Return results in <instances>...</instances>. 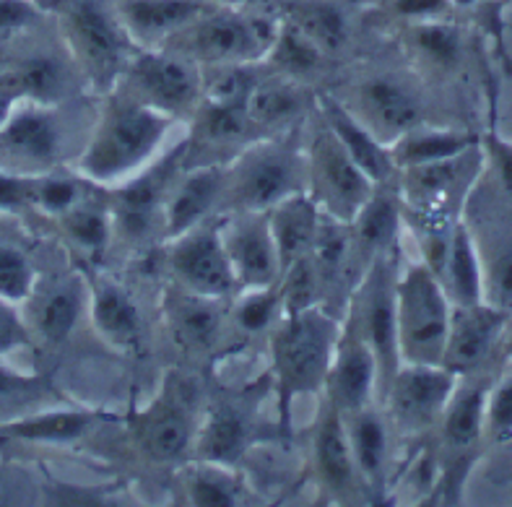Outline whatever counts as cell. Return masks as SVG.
<instances>
[{"instance_id": "cell-3", "label": "cell", "mask_w": 512, "mask_h": 507, "mask_svg": "<svg viewBox=\"0 0 512 507\" xmlns=\"http://www.w3.org/2000/svg\"><path fill=\"white\" fill-rule=\"evenodd\" d=\"M310 188L307 151L281 138L255 141L227 164L224 203L229 211H268Z\"/></svg>"}, {"instance_id": "cell-13", "label": "cell", "mask_w": 512, "mask_h": 507, "mask_svg": "<svg viewBox=\"0 0 512 507\" xmlns=\"http://www.w3.org/2000/svg\"><path fill=\"white\" fill-rule=\"evenodd\" d=\"M354 102L344 104L364 128L388 149L411 130L422 128V102L406 84L393 76H370L351 89Z\"/></svg>"}, {"instance_id": "cell-6", "label": "cell", "mask_w": 512, "mask_h": 507, "mask_svg": "<svg viewBox=\"0 0 512 507\" xmlns=\"http://www.w3.org/2000/svg\"><path fill=\"white\" fill-rule=\"evenodd\" d=\"M396 279L398 266L388 253L362 273V279L351 289V315L346 328L367 341L377 359L380 393L385 396L390 380L401 367L398 349V315H396Z\"/></svg>"}, {"instance_id": "cell-27", "label": "cell", "mask_w": 512, "mask_h": 507, "mask_svg": "<svg viewBox=\"0 0 512 507\" xmlns=\"http://www.w3.org/2000/svg\"><path fill=\"white\" fill-rule=\"evenodd\" d=\"M445 292L450 294L453 305H476L484 302V271L476 255L474 237L466 224H458L448 240V250L442 255L440 266L435 268Z\"/></svg>"}, {"instance_id": "cell-54", "label": "cell", "mask_w": 512, "mask_h": 507, "mask_svg": "<svg viewBox=\"0 0 512 507\" xmlns=\"http://www.w3.org/2000/svg\"><path fill=\"white\" fill-rule=\"evenodd\" d=\"M8 120V110H6V104L0 102V128H3V123Z\"/></svg>"}, {"instance_id": "cell-5", "label": "cell", "mask_w": 512, "mask_h": 507, "mask_svg": "<svg viewBox=\"0 0 512 507\" xmlns=\"http://www.w3.org/2000/svg\"><path fill=\"white\" fill-rule=\"evenodd\" d=\"M276 37L268 21L245 16L240 8H208L201 19L185 26L167 42V50H175L198 65H240L253 63L260 55H268Z\"/></svg>"}, {"instance_id": "cell-55", "label": "cell", "mask_w": 512, "mask_h": 507, "mask_svg": "<svg viewBox=\"0 0 512 507\" xmlns=\"http://www.w3.org/2000/svg\"><path fill=\"white\" fill-rule=\"evenodd\" d=\"M450 3H455V6H474L476 0H450Z\"/></svg>"}, {"instance_id": "cell-14", "label": "cell", "mask_w": 512, "mask_h": 507, "mask_svg": "<svg viewBox=\"0 0 512 507\" xmlns=\"http://www.w3.org/2000/svg\"><path fill=\"white\" fill-rule=\"evenodd\" d=\"M221 242L240 292L263 289L281 279V260L266 211H229L221 216Z\"/></svg>"}, {"instance_id": "cell-51", "label": "cell", "mask_w": 512, "mask_h": 507, "mask_svg": "<svg viewBox=\"0 0 512 507\" xmlns=\"http://www.w3.org/2000/svg\"><path fill=\"white\" fill-rule=\"evenodd\" d=\"M19 341H24L21 325L16 323V318H13L6 307L0 305V351H6L8 346L19 344Z\"/></svg>"}, {"instance_id": "cell-28", "label": "cell", "mask_w": 512, "mask_h": 507, "mask_svg": "<svg viewBox=\"0 0 512 507\" xmlns=\"http://www.w3.org/2000/svg\"><path fill=\"white\" fill-rule=\"evenodd\" d=\"M60 128L50 112L24 110L6 120L0 133V146L8 154L19 156L24 162L50 164L60 154Z\"/></svg>"}, {"instance_id": "cell-34", "label": "cell", "mask_w": 512, "mask_h": 507, "mask_svg": "<svg viewBox=\"0 0 512 507\" xmlns=\"http://www.w3.org/2000/svg\"><path fill=\"white\" fill-rule=\"evenodd\" d=\"M487 388L471 385L468 390L453 393L448 409L442 414V437L450 448H468L479 440L487 422Z\"/></svg>"}, {"instance_id": "cell-10", "label": "cell", "mask_w": 512, "mask_h": 507, "mask_svg": "<svg viewBox=\"0 0 512 507\" xmlns=\"http://www.w3.org/2000/svg\"><path fill=\"white\" fill-rule=\"evenodd\" d=\"M125 76L138 99L172 117L195 112L203 99L201 65L175 50H141L128 60Z\"/></svg>"}, {"instance_id": "cell-17", "label": "cell", "mask_w": 512, "mask_h": 507, "mask_svg": "<svg viewBox=\"0 0 512 507\" xmlns=\"http://www.w3.org/2000/svg\"><path fill=\"white\" fill-rule=\"evenodd\" d=\"M224 188H227V164L206 162L195 169L182 167L164 203V240H172L195 224L211 219L219 203H224Z\"/></svg>"}, {"instance_id": "cell-46", "label": "cell", "mask_w": 512, "mask_h": 507, "mask_svg": "<svg viewBox=\"0 0 512 507\" xmlns=\"http://www.w3.org/2000/svg\"><path fill=\"white\" fill-rule=\"evenodd\" d=\"M487 424L497 435L512 432V380H505L487 401Z\"/></svg>"}, {"instance_id": "cell-40", "label": "cell", "mask_w": 512, "mask_h": 507, "mask_svg": "<svg viewBox=\"0 0 512 507\" xmlns=\"http://www.w3.org/2000/svg\"><path fill=\"white\" fill-rule=\"evenodd\" d=\"M63 227L65 232H68V237L91 255L104 253V250L110 247L112 234H115V229H112L110 206L99 208L89 206V203L84 201L76 203L71 211H65Z\"/></svg>"}, {"instance_id": "cell-24", "label": "cell", "mask_w": 512, "mask_h": 507, "mask_svg": "<svg viewBox=\"0 0 512 507\" xmlns=\"http://www.w3.org/2000/svg\"><path fill=\"white\" fill-rule=\"evenodd\" d=\"M89 302L91 320L107 344L115 349H138L143 336L141 310L123 286L112 279L97 281L89 294Z\"/></svg>"}, {"instance_id": "cell-9", "label": "cell", "mask_w": 512, "mask_h": 507, "mask_svg": "<svg viewBox=\"0 0 512 507\" xmlns=\"http://www.w3.org/2000/svg\"><path fill=\"white\" fill-rule=\"evenodd\" d=\"M164 263L175 286L203 297L227 299L240 292L229 255L221 242V219L201 221L188 232L164 240Z\"/></svg>"}, {"instance_id": "cell-53", "label": "cell", "mask_w": 512, "mask_h": 507, "mask_svg": "<svg viewBox=\"0 0 512 507\" xmlns=\"http://www.w3.org/2000/svg\"><path fill=\"white\" fill-rule=\"evenodd\" d=\"M208 3H216V6H224V8H245L255 0H208Z\"/></svg>"}, {"instance_id": "cell-47", "label": "cell", "mask_w": 512, "mask_h": 507, "mask_svg": "<svg viewBox=\"0 0 512 507\" xmlns=\"http://www.w3.org/2000/svg\"><path fill=\"white\" fill-rule=\"evenodd\" d=\"M37 19L34 0H0V34H11L24 29Z\"/></svg>"}, {"instance_id": "cell-50", "label": "cell", "mask_w": 512, "mask_h": 507, "mask_svg": "<svg viewBox=\"0 0 512 507\" xmlns=\"http://www.w3.org/2000/svg\"><path fill=\"white\" fill-rule=\"evenodd\" d=\"M37 390H42L39 380H29V377H19L0 370V401L11 396H32Z\"/></svg>"}, {"instance_id": "cell-30", "label": "cell", "mask_w": 512, "mask_h": 507, "mask_svg": "<svg viewBox=\"0 0 512 507\" xmlns=\"http://www.w3.org/2000/svg\"><path fill=\"white\" fill-rule=\"evenodd\" d=\"M305 110V91L292 81L255 84L247 97V117L255 130L281 128L294 123Z\"/></svg>"}, {"instance_id": "cell-56", "label": "cell", "mask_w": 512, "mask_h": 507, "mask_svg": "<svg viewBox=\"0 0 512 507\" xmlns=\"http://www.w3.org/2000/svg\"><path fill=\"white\" fill-rule=\"evenodd\" d=\"M507 354L512 357V336H510V341H507Z\"/></svg>"}, {"instance_id": "cell-11", "label": "cell", "mask_w": 512, "mask_h": 507, "mask_svg": "<svg viewBox=\"0 0 512 507\" xmlns=\"http://www.w3.org/2000/svg\"><path fill=\"white\" fill-rule=\"evenodd\" d=\"M65 26L73 50L86 65L89 76L102 81V86H112V81L133 58L130 55L133 42L117 19V13L107 11L99 0H73L65 11Z\"/></svg>"}, {"instance_id": "cell-15", "label": "cell", "mask_w": 512, "mask_h": 507, "mask_svg": "<svg viewBox=\"0 0 512 507\" xmlns=\"http://www.w3.org/2000/svg\"><path fill=\"white\" fill-rule=\"evenodd\" d=\"M323 390L325 398L341 411V416L367 409L380 393L375 354H372L370 344L349 328H341Z\"/></svg>"}, {"instance_id": "cell-23", "label": "cell", "mask_w": 512, "mask_h": 507, "mask_svg": "<svg viewBox=\"0 0 512 507\" xmlns=\"http://www.w3.org/2000/svg\"><path fill=\"white\" fill-rule=\"evenodd\" d=\"M266 214L268 224H271L273 242H276V250H279L281 273H284V268H289L294 260L312 250L323 211H320L318 201L310 195V190H305V193H294L279 201L273 208H268Z\"/></svg>"}, {"instance_id": "cell-20", "label": "cell", "mask_w": 512, "mask_h": 507, "mask_svg": "<svg viewBox=\"0 0 512 507\" xmlns=\"http://www.w3.org/2000/svg\"><path fill=\"white\" fill-rule=\"evenodd\" d=\"M312 463L318 479L338 497H349L362 487L344 416L328 398L323 401V416L312 435Z\"/></svg>"}, {"instance_id": "cell-49", "label": "cell", "mask_w": 512, "mask_h": 507, "mask_svg": "<svg viewBox=\"0 0 512 507\" xmlns=\"http://www.w3.org/2000/svg\"><path fill=\"white\" fill-rule=\"evenodd\" d=\"M450 8V0H393V11L403 19H437Z\"/></svg>"}, {"instance_id": "cell-25", "label": "cell", "mask_w": 512, "mask_h": 507, "mask_svg": "<svg viewBox=\"0 0 512 507\" xmlns=\"http://www.w3.org/2000/svg\"><path fill=\"white\" fill-rule=\"evenodd\" d=\"M323 120L331 125V130L338 136V141L344 143V149L349 151V156L359 167L370 175L372 182H390L396 175V162H393V154L385 143L377 141L370 130L359 123L357 117L346 110L344 104L333 97H325L323 102Z\"/></svg>"}, {"instance_id": "cell-21", "label": "cell", "mask_w": 512, "mask_h": 507, "mask_svg": "<svg viewBox=\"0 0 512 507\" xmlns=\"http://www.w3.org/2000/svg\"><path fill=\"white\" fill-rule=\"evenodd\" d=\"M505 323V310L494 305H453L450 315V331L442 364L453 372L474 370L481 359L492 349L494 338Z\"/></svg>"}, {"instance_id": "cell-52", "label": "cell", "mask_w": 512, "mask_h": 507, "mask_svg": "<svg viewBox=\"0 0 512 507\" xmlns=\"http://www.w3.org/2000/svg\"><path fill=\"white\" fill-rule=\"evenodd\" d=\"M492 151H494V159H497V172H500L502 188L512 195V146L494 141Z\"/></svg>"}, {"instance_id": "cell-26", "label": "cell", "mask_w": 512, "mask_h": 507, "mask_svg": "<svg viewBox=\"0 0 512 507\" xmlns=\"http://www.w3.org/2000/svg\"><path fill=\"white\" fill-rule=\"evenodd\" d=\"M344 422L362 487L372 494H380L388 471V422L375 406L344 416Z\"/></svg>"}, {"instance_id": "cell-29", "label": "cell", "mask_w": 512, "mask_h": 507, "mask_svg": "<svg viewBox=\"0 0 512 507\" xmlns=\"http://www.w3.org/2000/svg\"><path fill=\"white\" fill-rule=\"evenodd\" d=\"M247 440H250L247 414L234 401H224L208 411L198 440H195V448L206 463L227 466V463L237 461V455L245 453Z\"/></svg>"}, {"instance_id": "cell-37", "label": "cell", "mask_w": 512, "mask_h": 507, "mask_svg": "<svg viewBox=\"0 0 512 507\" xmlns=\"http://www.w3.org/2000/svg\"><path fill=\"white\" fill-rule=\"evenodd\" d=\"M289 19L305 29L315 42L325 50V55L338 52L346 45L349 39V21H346V13L331 3V0H305L294 6L292 16Z\"/></svg>"}, {"instance_id": "cell-19", "label": "cell", "mask_w": 512, "mask_h": 507, "mask_svg": "<svg viewBox=\"0 0 512 507\" xmlns=\"http://www.w3.org/2000/svg\"><path fill=\"white\" fill-rule=\"evenodd\" d=\"M403 219L401 190L390 188V182H380L370 201L364 203L354 219L349 221L351 232V268L362 276L388 247L396 242Z\"/></svg>"}, {"instance_id": "cell-43", "label": "cell", "mask_w": 512, "mask_h": 507, "mask_svg": "<svg viewBox=\"0 0 512 507\" xmlns=\"http://www.w3.org/2000/svg\"><path fill=\"white\" fill-rule=\"evenodd\" d=\"M188 494L193 505L201 507H232L237 505V487L229 476L216 468V463H206V468L190 474Z\"/></svg>"}, {"instance_id": "cell-4", "label": "cell", "mask_w": 512, "mask_h": 507, "mask_svg": "<svg viewBox=\"0 0 512 507\" xmlns=\"http://www.w3.org/2000/svg\"><path fill=\"white\" fill-rule=\"evenodd\" d=\"M401 364H442L453 299L429 263H411L396 279Z\"/></svg>"}, {"instance_id": "cell-8", "label": "cell", "mask_w": 512, "mask_h": 507, "mask_svg": "<svg viewBox=\"0 0 512 507\" xmlns=\"http://www.w3.org/2000/svg\"><path fill=\"white\" fill-rule=\"evenodd\" d=\"M185 154H188V141L112 188V229L125 242L138 245L151 237L154 227H162L164 203H167L172 182L185 167Z\"/></svg>"}, {"instance_id": "cell-12", "label": "cell", "mask_w": 512, "mask_h": 507, "mask_svg": "<svg viewBox=\"0 0 512 507\" xmlns=\"http://www.w3.org/2000/svg\"><path fill=\"white\" fill-rule=\"evenodd\" d=\"M458 372L445 364H411L403 362L385 390L390 422L401 432L414 435L424 432L442 419L455 393Z\"/></svg>"}, {"instance_id": "cell-44", "label": "cell", "mask_w": 512, "mask_h": 507, "mask_svg": "<svg viewBox=\"0 0 512 507\" xmlns=\"http://www.w3.org/2000/svg\"><path fill=\"white\" fill-rule=\"evenodd\" d=\"M32 263L16 247L0 245V297L24 299L32 292Z\"/></svg>"}, {"instance_id": "cell-35", "label": "cell", "mask_w": 512, "mask_h": 507, "mask_svg": "<svg viewBox=\"0 0 512 507\" xmlns=\"http://www.w3.org/2000/svg\"><path fill=\"white\" fill-rule=\"evenodd\" d=\"M86 292L81 281H63L42 299L37 315L39 333L50 341V344H63L65 338L71 336L73 328L78 325V318L84 312Z\"/></svg>"}, {"instance_id": "cell-41", "label": "cell", "mask_w": 512, "mask_h": 507, "mask_svg": "<svg viewBox=\"0 0 512 507\" xmlns=\"http://www.w3.org/2000/svg\"><path fill=\"white\" fill-rule=\"evenodd\" d=\"M281 286V315L284 312H299L307 307L323 305V284L320 273L312 263L310 253L297 258L289 268H284L279 279Z\"/></svg>"}, {"instance_id": "cell-1", "label": "cell", "mask_w": 512, "mask_h": 507, "mask_svg": "<svg viewBox=\"0 0 512 507\" xmlns=\"http://www.w3.org/2000/svg\"><path fill=\"white\" fill-rule=\"evenodd\" d=\"M172 120L177 117L143 102L136 94H112L81 156V172L86 180L115 188L143 167H149L159 156Z\"/></svg>"}, {"instance_id": "cell-45", "label": "cell", "mask_w": 512, "mask_h": 507, "mask_svg": "<svg viewBox=\"0 0 512 507\" xmlns=\"http://www.w3.org/2000/svg\"><path fill=\"white\" fill-rule=\"evenodd\" d=\"M34 203L50 211V214L63 216L76 203H81V188H78L76 180H63V177L34 182Z\"/></svg>"}, {"instance_id": "cell-38", "label": "cell", "mask_w": 512, "mask_h": 507, "mask_svg": "<svg viewBox=\"0 0 512 507\" xmlns=\"http://www.w3.org/2000/svg\"><path fill=\"white\" fill-rule=\"evenodd\" d=\"M8 84L24 97H32L37 102H52V99H58L63 94L68 78H65L63 60L42 52V55L21 60L19 68L8 78Z\"/></svg>"}, {"instance_id": "cell-7", "label": "cell", "mask_w": 512, "mask_h": 507, "mask_svg": "<svg viewBox=\"0 0 512 507\" xmlns=\"http://www.w3.org/2000/svg\"><path fill=\"white\" fill-rule=\"evenodd\" d=\"M307 167H310V195L318 201L320 211L338 221L349 224L362 211V206L375 193L377 182L359 167L344 149V143L325 123L315 130L310 149H307Z\"/></svg>"}, {"instance_id": "cell-22", "label": "cell", "mask_w": 512, "mask_h": 507, "mask_svg": "<svg viewBox=\"0 0 512 507\" xmlns=\"http://www.w3.org/2000/svg\"><path fill=\"white\" fill-rule=\"evenodd\" d=\"M221 297H203V294L185 292L177 286L164 302L167 310V325L172 338L182 349L208 351L219 344L227 312L221 307Z\"/></svg>"}, {"instance_id": "cell-18", "label": "cell", "mask_w": 512, "mask_h": 507, "mask_svg": "<svg viewBox=\"0 0 512 507\" xmlns=\"http://www.w3.org/2000/svg\"><path fill=\"white\" fill-rule=\"evenodd\" d=\"M208 0H117L115 13L130 42L141 50L167 45L185 26L201 19Z\"/></svg>"}, {"instance_id": "cell-31", "label": "cell", "mask_w": 512, "mask_h": 507, "mask_svg": "<svg viewBox=\"0 0 512 507\" xmlns=\"http://www.w3.org/2000/svg\"><path fill=\"white\" fill-rule=\"evenodd\" d=\"M104 419L102 411L89 409H65V411H47V414L32 416L19 424H11L3 432L6 435L24 437V440H42V442H71L84 437L86 432L97 427Z\"/></svg>"}, {"instance_id": "cell-48", "label": "cell", "mask_w": 512, "mask_h": 507, "mask_svg": "<svg viewBox=\"0 0 512 507\" xmlns=\"http://www.w3.org/2000/svg\"><path fill=\"white\" fill-rule=\"evenodd\" d=\"M24 203H34V180L0 172V208H19Z\"/></svg>"}, {"instance_id": "cell-32", "label": "cell", "mask_w": 512, "mask_h": 507, "mask_svg": "<svg viewBox=\"0 0 512 507\" xmlns=\"http://www.w3.org/2000/svg\"><path fill=\"white\" fill-rule=\"evenodd\" d=\"M474 138L466 133H445V130H411L409 136H403L401 141L390 149L396 167H411V164L424 162H440V159H453V156L468 154L474 149Z\"/></svg>"}, {"instance_id": "cell-36", "label": "cell", "mask_w": 512, "mask_h": 507, "mask_svg": "<svg viewBox=\"0 0 512 507\" xmlns=\"http://www.w3.org/2000/svg\"><path fill=\"white\" fill-rule=\"evenodd\" d=\"M271 60L276 63L279 71H284L286 76H307L310 71L320 68V63L325 60V50L305 32L299 29L292 19H286L284 24L276 29V37H273V45L268 50Z\"/></svg>"}, {"instance_id": "cell-2", "label": "cell", "mask_w": 512, "mask_h": 507, "mask_svg": "<svg viewBox=\"0 0 512 507\" xmlns=\"http://www.w3.org/2000/svg\"><path fill=\"white\" fill-rule=\"evenodd\" d=\"M338 336H341V325L336 315L323 305L284 312L273 323L271 362L284 422L294 398L325 388Z\"/></svg>"}, {"instance_id": "cell-33", "label": "cell", "mask_w": 512, "mask_h": 507, "mask_svg": "<svg viewBox=\"0 0 512 507\" xmlns=\"http://www.w3.org/2000/svg\"><path fill=\"white\" fill-rule=\"evenodd\" d=\"M195 141L203 146H229V143L247 141L253 136V123L247 117L245 104H227V102H208L201 99L195 110Z\"/></svg>"}, {"instance_id": "cell-16", "label": "cell", "mask_w": 512, "mask_h": 507, "mask_svg": "<svg viewBox=\"0 0 512 507\" xmlns=\"http://www.w3.org/2000/svg\"><path fill=\"white\" fill-rule=\"evenodd\" d=\"M130 429L141 453L154 463H175L193 445V416L182 390L167 388L146 411L130 416Z\"/></svg>"}, {"instance_id": "cell-42", "label": "cell", "mask_w": 512, "mask_h": 507, "mask_svg": "<svg viewBox=\"0 0 512 507\" xmlns=\"http://www.w3.org/2000/svg\"><path fill=\"white\" fill-rule=\"evenodd\" d=\"M281 318V286L279 281L263 289H245L242 299L234 307V320L242 331L255 333L273 328Z\"/></svg>"}, {"instance_id": "cell-39", "label": "cell", "mask_w": 512, "mask_h": 507, "mask_svg": "<svg viewBox=\"0 0 512 507\" xmlns=\"http://www.w3.org/2000/svg\"><path fill=\"white\" fill-rule=\"evenodd\" d=\"M411 45L416 55L432 68H450L461 58V34L445 21L424 19L411 26Z\"/></svg>"}]
</instances>
